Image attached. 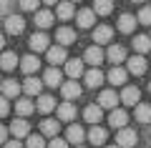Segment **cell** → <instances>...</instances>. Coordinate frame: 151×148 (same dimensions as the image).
I'll use <instances>...</instances> for the list:
<instances>
[{"label": "cell", "mask_w": 151, "mask_h": 148, "mask_svg": "<svg viewBox=\"0 0 151 148\" xmlns=\"http://www.w3.org/2000/svg\"><path fill=\"white\" fill-rule=\"evenodd\" d=\"M113 10V0H96L93 3V13L96 15H108Z\"/></svg>", "instance_id": "35"}, {"label": "cell", "mask_w": 151, "mask_h": 148, "mask_svg": "<svg viewBox=\"0 0 151 148\" xmlns=\"http://www.w3.org/2000/svg\"><path fill=\"white\" fill-rule=\"evenodd\" d=\"M58 121H76V106L70 101L58 106Z\"/></svg>", "instance_id": "25"}, {"label": "cell", "mask_w": 151, "mask_h": 148, "mask_svg": "<svg viewBox=\"0 0 151 148\" xmlns=\"http://www.w3.org/2000/svg\"><path fill=\"white\" fill-rule=\"evenodd\" d=\"M33 111H35V106H33V101H30V98H20V101H15V113H18L20 118L30 116Z\"/></svg>", "instance_id": "28"}, {"label": "cell", "mask_w": 151, "mask_h": 148, "mask_svg": "<svg viewBox=\"0 0 151 148\" xmlns=\"http://www.w3.org/2000/svg\"><path fill=\"white\" fill-rule=\"evenodd\" d=\"M134 28H136V18L129 15V13H124L119 18V30L121 33H134Z\"/></svg>", "instance_id": "33"}, {"label": "cell", "mask_w": 151, "mask_h": 148, "mask_svg": "<svg viewBox=\"0 0 151 148\" xmlns=\"http://www.w3.org/2000/svg\"><path fill=\"white\" fill-rule=\"evenodd\" d=\"M149 93H151V83H149Z\"/></svg>", "instance_id": "48"}, {"label": "cell", "mask_w": 151, "mask_h": 148, "mask_svg": "<svg viewBox=\"0 0 151 148\" xmlns=\"http://www.w3.org/2000/svg\"><path fill=\"white\" fill-rule=\"evenodd\" d=\"M136 23H141V25H151V5L141 8V13H139V18H136Z\"/></svg>", "instance_id": "38"}, {"label": "cell", "mask_w": 151, "mask_h": 148, "mask_svg": "<svg viewBox=\"0 0 151 148\" xmlns=\"http://www.w3.org/2000/svg\"><path fill=\"white\" fill-rule=\"evenodd\" d=\"M28 45H30L33 53H40V50H48L50 48V38L45 35V33H33L30 40H28Z\"/></svg>", "instance_id": "2"}, {"label": "cell", "mask_w": 151, "mask_h": 148, "mask_svg": "<svg viewBox=\"0 0 151 148\" xmlns=\"http://www.w3.org/2000/svg\"><path fill=\"white\" fill-rule=\"evenodd\" d=\"M3 148H23V143L13 138V141H5V143H3Z\"/></svg>", "instance_id": "42"}, {"label": "cell", "mask_w": 151, "mask_h": 148, "mask_svg": "<svg viewBox=\"0 0 151 148\" xmlns=\"http://www.w3.org/2000/svg\"><path fill=\"white\" fill-rule=\"evenodd\" d=\"M70 3H73V0H70ZM76 3H78V0H76Z\"/></svg>", "instance_id": "50"}, {"label": "cell", "mask_w": 151, "mask_h": 148, "mask_svg": "<svg viewBox=\"0 0 151 148\" xmlns=\"http://www.w3.org/2000/svg\"><path fill=\"white\" fill-rule=\"evenodd\" d=\"M116 103H119V95H116V90H103L101 95H98V108H116Z\"/></svg>", "instance_id": "11"}, {"label": "cell", "mask_w": 151, "mask_h": 148, "mask_svg": "<svg viewBox=\"0 0 151 148\" xmlns=\"http://www.w3.org/2000/svg\"><path fill=\"white\" fill-rule=\"evenodd\" d=\"M106 148H119V146H106Z\"/></svg>", "instance_id": "46"}, {"label": "cell", "mask_w": 151, "mask_h": 148, "mask_svg": "<svg viewBox=\"0 0 151 148\" xmlns=\"http://www.w3.org/2000/svg\"><path fill=\"white\" fill-rule=\"evenodd\" d=\"M60 93H63L65 101H76V98L81 95V85H78V80H65V83H60Z\"/></svg>", "instance_id": "7"}, {"label": "cell", "mask_w": 151, "mask_h": 148, "mask_svg": "<svg viewBox=\"0 0 151 148\" xmlns=\"http://www.w3.org/2000/svg\"><path fill=\"white\" fill-rule=\"evenodd\" d=\"M20 88L25 90L28 95H38V93H40V88H43V80H38L35 75H28V78H25V83H23Z\"/></svg>", "instance_id": "22"}, {"label": "cell", "mask_w": 151, "mask_h": 148, "mask_svg": "<svg viewBox=\"0 0 151 148\" xmlns=\"http://www.w3.org/2000/svg\"><path fill=\"white\" fill-rule=\"evenodd\" d=\"M149 38H151V35H149Z\"/></svg>", "instance_id": "51"}, {"label": "cell", "mask_w": 151, "mask_h": 148, "mask_svg": "<svg viewBox=\"0 0 151 148\" xmlns=\"http://www.w3.org/2000/svg\"><path fill=\"white\" fill-rule=\"evenodd\" d=\"M136 141H139V136H136V131L129 128V126L116 133V146L119 148H131V146H136Z\"/></svg>", "instance_id": "1"}, {"label": "cell", "mask_w": 151, "mask_h": 148, "mask_svg": "<svg viewBox=\"0 0 151 148\" xmlns=\"http://www.w3.org/2000/svg\"><path fill=\"white\" fill-rule=\"evenodd\" d=\"M83 118H86L91 126H98V123H101V118H103V108H98L96 103H93V106H88L86 111H83Z\"/></svg>", "instance_id": "19"}, {"label": "cell", "mask_w": 151, "mask_h": 148, "mask_svg": "<svg viewBox=\"0 0 151 148\" xmlns=\"http://www.w3.org/2000/svg\"><path fill=\"white\" fill-rule=\"evenodd\" d=\"M58 121H53V118H45L43 123H40V133H43V136H50V138H55L58 136Z\"/></svg>", "instance_id": "31"}, {"label": "cell", "mask_w": 151, "mask_h": 148, "mask_svg": "<svg viewBox=\"0 0 151 148\" xmlns=\"http://www.w3.org/2000/svg\"><path fill=\"white\" fill-rule=\"evenodd\" d=\"M83 78H86V85H88V88H98V85L103 83V78H106V75H103L98 68H91V70H86V73H83Z\"/></svg>", "instance_id": "18"}, {"label": "cell", "mask_w": 151, "mask_h": 148, "mask_svg": "<svg viewBox=\"0 0 151 148\" xmlns=\"http://www.w3.org/2000/svg\"><path fill=\"white\" fill-rule=\"evenodd\" d=\"M88 141H91L93 146H103V143H106V131H103L101 126H93L91 131H88Z\"/></svg>", "instance_id": "32"}, {"label": "cell", "mask_w": 151, "mask_h": 148, "mask_svg": "<svg viewBox=\"0 0 151 148\" xmlns=\"http://www.w3.org/2000/svg\"><path fill=\"white\" fill-rule=\"evenodd\" d=\"M136 121L139 123H151V106L149 103H136Z\"/></svg>", "instance_id": "30"}, {"label": "cell", "mask_w": 151, "mask_h": 148, "mask_svg": "<svg viewBox=\"0 0 151 148\" xmlns=\"http://www.w3.org/2000/svg\"><path fill=\"white\" fill-rule=\"evenodd\" d=\"M111 38H113V28H108V25H96V30H93V40H96L98 48H101V45H108Z\"/></svg>", "instance_id": "5"}, {"label": "cell", "mask_w": 151, "mask_h": 148, "mask_svg": "<svg viewBox=\"0 0 151 148\" xmlns=\"http://www.w3.org/2000/svg\"><path fill=\"white\" fill-rule=\"evenodd\" d=\"M23 148H45V141H43V136H38V133H30Z\"/></svg>", "instance_id": "37"}, {"label": "cell", "mask_w": 151, "mask_h": 148, "mask_svg": "<svg viewBox=\"0 0 151 148\" xmlns=\"http://www.w3.org/2000/svg\"><path fill=\"white\" fill-rule=\"evenodd\" d=\"M53 20H55V18H53V13H50V10H38L35 13V25L40 28V30L50 28V25H53Z\"/></svg>", "instance_id": "26"}, {"label": "cell", "mask_w": 151, "mask_h": 148, "mask_svg": "<svg viewBox=\"0 0 151 148\" xmlns=\"http://www.w3.org/2000/svg\"><path fill=\"white\" fill-rule=\"evenodd\" d=\"M38 5H40V0H20V8H23V10H33V13H35Z\"/></svg>", "instance_id": "40"}, {"label": "cell", "mask_w": 151, "mask_h": 148, "mask_svg": "<svg viewBox=\"0 0 151 148\" xmlns=\"http://www.w3.org/2000/svg\"><path fill=\"white\" fill-rule=\"evenodd\" d=\"M106 58L111 60L113 65H119V63H124V60H126V50L121 45H111V48H108V53H106Z\"/></svg>", "instance_id": "29"}, {"label": "cell", "mask_w": 151, "mask_h": 148, "mask_svg": "<svg viewBox=\"0 0 151 148\" xmlns=\"http://www.w3.org/2000/svg\"><path fill=\"white\" fill-rule=\"evenodd\" d=\"M86 138V131L81 126H68V133H65V143H73V146H81V141Z\"/></svg>", "instance_id": "12"}, {"label": "cell", "mask_w": 151, "mask_h": 148, "mask_svg": "<svg viewBox=\"0 0 151 148\" xmlns=\"http://www.w3.org/2000/svg\"><path fill=\"white\" fill-rule=\"evenodd\" d=\"M76 148H83V146H76Z\"/></svg>", "instance_id": "49"}, {"label": "cell", "mask_w": 151, "mask_h": 148, "mask_svg": "<svg viewBox=\"0 0 151 148\" xmlns=\"http://www.w3.org/2000/svg\"><path fill=\"white\" fill-rule=\"evenodd\" d=\"M126 75H129V73H126L124 68L113 65V68L108 70V75H106V78H108V83H111V85H126Z\"/></svg>", "instance_id": "16"}, {"label": "cell", "mask_w": 151, "mask_h": 148, "mask_svg": "<svg viewBox=\"0 0 151 148\" xmlns=\"http://www.w3.org/2000/svg\"><path fill=\"white\" fill-rule=\"evenodd\" d=\"M126 65H129V73H134V75H144L146 73L144 55H134V58H129V60H126Z\"/></svg>", "instance_id": "14"}, {"label": "cell", "mask_w": 151, "mask_h": 148, "mask_svg": "<svg viewBox=\"0 0 151 148\" xmlns=\"http://www.w3.org/2000/svg\"><path fill=\"white\" fill-rule=\"evenodd\" d=\"M103 58H106V55H103V50L98 45H91L86 50V55H83V63H88V65H93V68H98V65L103 63Z\"/></svg>", "instance_id": "6"}, {"label": "cell", "mask_w": 151, "mask_h": 148, "mask_svg": "<svg viewBox=\"0 0 151 148\" xmlns=\"http://www.w3.org/2000/svg\"><path fill=\"white\" fill-rule=\"evenodd\" d=\"M35 108L40 113H50L55 108V101L53 98H50V95H40V98H38V103H35Z\"/></svg>", "instance_id": "36"}, {"label": "cell", "mask_w": 151, "mask_h": 148, "mask_svg": "<svg viewBox=\"0 0 151 148\" xmlns=\"http://www.w3.org/2000/svg\"><path fill=\"white\" fill-rule=\"evenodd\" d=\"M5 141H8V128H5V126H0V146H3Z\"/></svg>", "instance_id": "43"}, {"label": "cell", "mask_w": 151, "mask_h": 148, "mask_svg": "<svg viewBox=\"0 0 151 148\" xmlns=\"http://www.w3.org/2000/svg\"><path fill=\"white\" fill-rule=\"evenodd\" d=\"M8 111H10V106H8V98H3V95H0V118L8 116Z\"/></svg>", "instance_id": "41"}, {"label": "cell", "mask_w": 151, "mask_h": 148, "mask_svg": "<svg viewBox=\"0 0 151 148\" xmlns=\"http://www.w3.org/2000/svg\"><path fill=\"white\" fill-rule=\"evenodd\" d=\"M45 58H48V63L55 68V65L65 63V60H68V55H65V48H60V45H50L48 50H45Z\"/></svg>", "instance_id": "3"}, {"label": "cell", "mask_w": 151, "mask_h": 148, "mask_svg": "<svg viewBox=\"0 0 151 148\" xmlns=\"http://www.w3.org/2000/svg\"><path fill=\"white\" fill-rule=\"evenodd\" d=\"M76 20H78V28H93L96 25V13L93 10H78V15H76Z\"/></svg>", "instance_id": "17"}, {"label": "cell", "mask_w": 151, "mask_h": 148, "mask_svg": "<svg viewBox=\"0 0 151 148\" xmlns=\"http://www.w3.org/2000/svg\"><path fill=\"white\" fill-rule=\"evenodd\" d=\"M55 40H58L60 48L70 45V43H76V30H70V28H58V30H55Z\"/></svg>", "instance_id": "13"}, {"label": "cell", "mask_w": 151, "mask_h": 148, "mask_svg": "<svg viewBox=\"0 0 151 148\" xmlns=\"http://www.w3.org/2000/svg\"><path fill=\"white\" fill-rule=\"evenodd\" d=\"M65 73L70 75V80L81 78V75H83V60H78V58H70V60H65Z\"/></svg>", "instance_id": "15"}, {"label": "cell", "mask_w": 151, "mask_h": 148, "mask_svg": "<svg viewBox=\"0 0 151 148\" xmlns=\"http://www.w3.org/2000/svg\"><path fill=\"white\" fill-rule=\"evenodd\" d=\"M139 98H141V90L136 88V85H126L124 93L119 95V101L126 103V106H136V103H139Z\"/></svg>", "instance_id": "8"}, {"label": "cell", "mask_w": 151, "mask_h": 148, "mask_svg": "<svg viewBox=\"0 0 151 148\" xmlns=\"http://www.w3.org/2000/svg\"><path fill=\"white\" fill-rule=\"evenodd\" d=\"M108 123H111L113 128H126V123H129V113L126 111H121V108H113L111 111V116H108Z\"/></svg>", "instance_id": "9"}, {"label": "cell", "mask_w": 151, "mask_h": 148, "mask_svg": "<svg viewBox=\"0 0 151 148\" xmlns=\"http://www.w3.org/2000/svg\"><path fill=\"white\" fill-rule=\"evenodd\" d=\"M8 131L15 136V141H20V138H28V136H30V123H28L25 118H18V121L10 123V128H8Z\"/></svg>", "instance_id": "4"}, {"label": "cell", "mask_w": 151, "mask_h": 148, "mask_svg": "<svg viewBox=\"0 0 151 148\" xmlns=\"http://www.w3.org/2000/svg\"><path fill=\"white\" fill-rule=\"evenodd\" d=\"M134 3H144V0H134Z\"/></svg>", "instance_id": "47"}, {"label": "cell", "mask_w": 151, "mask_h": 148, "mask_svg": "<svg viewBox=\"0 0 151 148\" xmlns=\"http://www.w3.org/2000/svg\"><path fill=\"white\" fill-rule=\"evenodd\" d=\"M5 30L10 33V35H20V33L25 30V20H23L20 15H10L5 20Z\"/></svg>", "instance_id": "10"}, {"label": "cell", "mask_w": 151, "mask_h": 148, "mask_svg": "<svg viewBox=\"0 0 151 148\" xmlns=\"http://www.w3.org/2000/svg\"><path fill=\"white\" fill-rule=\"evenodd\" d=\"M3 45H5V38H3V33H0V50H3Z\"/></svg>", "instance_id": "45"}, {"label": "cell", "mask_w": 151, "mask_h": 148, "mask_svg": "<svg viewBox=\"0 0 151 148\" xmlns=\"http://www.w3.org/2000/svg\"><path fill=\"white\" fill-rule=\"evenodd\" d=\"M45 148H68V143L55 136V138H50V143H45Z\"/></svg>", "instance_id": "39"}, {"label": "cell", "mask_w": 151, "mask_h": 148, "mask_svg": "<svg viewBox=\"0 0 151 148\" xmlns=\"http://www.w3.org/2000/svg\"><path fill=\"white\" fill-rule=\"evenodd\" d=\"M63 83V73H60L58 68H48L43 75V85H50V88H55V85Z\"/></svg>", "instance_id": "20"}, {"label": "cell", "mask_w": 151, "mask_h": 148, "mask_svg": "<svg viewBox=\"0 0 151 148\" xmlns=\"http://www.w3.org/2000/svg\"><path fill=\"white\" fill-rule=\"evenodd\" d=\"M20 68L25 75H33L38 68H40V60H38V55H25V58L20 60Z\"/></svg>", "instance_id": "24"}, {"label": "cell", "mask_w": 151, "mask_h": 148, "mask_svg": "<svg viewBox=\"0 0 151 148\" xmlns=\"http://www.w3.org/2000/svg\"><path fill=\"white\" fill-rule=\"evenodd\" d=\"M18 93H20V83L3 80V98H18Z\"/></svg>", "instance_id": "34"}, {"label": "cell", "mask_w": 151, "mask_h": 148, "mask_svg": "<svg viewBox=\"0 0 151 148\" xmlns=\"http://www.w3.org/2000/svg\"><path fill=\"white\" fill-rule=\"evenodd\" d=\"M18 63H20V58H18L13 50H5V53L0 55V68H3V70H15Z\"/></svg>", "instance_id": "21"}, {"label": "cell", "mask_w": 151, "mask_h": 148, "mask_svg": "<svg viewBox=\"0 0 151 148\" xmlns=\"http://www.w3.org/2000/svg\"><path fill=\"white\" fill-rule=\"evenodd\" d=\"M55 13H58L60 20H70V18L76 15V8H73V3H70V0H63V3H58V5H55Z\"/></svg>", "instance_id": "23"}, {"label": "cell", "mask_w": 151, "mask_h": 148, "mask_svg": "<svg viewBox=\"0 0 151 148\" xmlns=\"http://www.w3.org/2000/svg\"><path fill=\"white\" fill-rule=\"evenodd\" d=\"M134 50H136V55L149 53V50H151V38L149 35H136L134 38Z\"/></svg>", "instance_id": "27"}, {"label": "cell", "mask_w": 151, "mask_h": 148, "mask_svg": "<svg viewBox=\"0 0 151 148\" xmlns=\"http://www.w3.org/2000/svg\"><path fill=\"white\" fill-rule=\"evenodd\" d=\"M45 5H58V0H43Z\"/></svg>", "instance_id": "44"}]
</instances>
